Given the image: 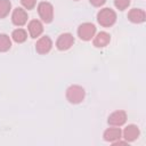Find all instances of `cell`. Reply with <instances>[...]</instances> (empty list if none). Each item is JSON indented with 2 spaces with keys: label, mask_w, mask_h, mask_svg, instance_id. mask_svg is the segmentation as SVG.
Masks as SVG:
<instances>
[{
  "label": "cell",
  "mask_w": 146,
  "mask_h": 146,
  "mask_svg": "<svg viewBox=\"0 0 146 146\" xmlns=\"http://www.w3.org/2000/svg\"><path fill=\"white\" fill-rule=\"evenodd\" d=\"M51 47H52V42H51V40H50L49 36H42V38H40L38 40L36 44H35L36 51L39 54H41V55L49 52L50 49H51Z\"/></svg>",
  "instance_id": "cell-7"
},
{
  "label": "cell",
  "mask_w": 146,
  "mask_h": 146,
  "mask_svg": "<svg viewBox=\"0 0 146 146\" xmlns=\"http://www.w3.org/2000/svg\"><path fill=\"white\" fill-rule=\"evenodd\" d=\"M73 43H74L73 35L70 33H64V34H60L58 36L57 42H56V47L59 50H67L73 46Z\"/></svg>",
  "instance_id": "cell-5"
},
{
  "label": "cell",
  "mask_w": 146,
  "mask_h": 146,
  "mask_svg": "<svg viewBox=\"0 0 146 146\" xmlns=\"http://www.w3.org/2000/svg\"><path fill=\"white\" fill-rule=\"evenodd\" d=\"M21 3L26 8V9H32L35 3H36V0H21Z\"/></svg>",
  "instance_id": "cell-18"
},
{
  "label": "cell",
  "mask_w": 146,
  "mask_h": 146,
  "mask_svg": "<svg viewBox=\"0 0 146 146\" xmlns=\"http://www.w3.org/2000/svg\"><path fill=\"white\" fill-rule=\"evenodd\" d=\"M11 47L10 38L7 34H0V52H5L9 50Z\"/></svg>",
  "instance_id": "cell-15"
},
{
  "label": "cell",
  "mask_w": 146,
  "mask_h": 146,
  "mask_svg": "<svg viewBox=\"0 0 146 146\" xmlns=\"http://www.w3.org/2000/svg\"><path fill=\"white\" fill-rule=\"evenodd\" d=\"M138 136H139V129L135 124H129L123 130V138L125 139V141H133L138 138Z\"/></svg>",
  "instance_id": "cell-9"
},
{
  "label": "cell",
  "mask_w": 146,
  "mask_h": 146,
  "mask_svg": "<svg viewBox=\"0 0 146 146\" xmlns=\"http://www.w3.org/2000/svg\"><path fill=\"white\" fill-rule=\"evenodd\" d=\"M111 41V36L108 33L106 32H99L95 39H94V46L97 47V48H103L105 46H107Z\"/></svg>",
  "instance_id": "cell-13"
},
{
  "label": "cell",
  "mask_w": 146,
  "mask_h": 146,
  "mask_svg": "<svg viewBox=\"0 0 146 146\" xmlns=\"http://www.w3.org/2000/svg\"><path fill=\"white\" fill-rule=\"evenodd\" d=\"M128 18L130 22L132 23H136V24H139V23H143L146 18V15H145V11L141 10V9H137V8H133L129 11L128 14Z\"/></svg>",
  "instance_id": "cell-10"
},
{
  "label": "cell",
  "mask_w": 146,
  "mask_h": 146,
  "mask_svg": "<svg viewBox=\"0 0 146 146\" xmlns=\"http://www.w3.org/2000/svg\"><path fill=\"white\" fill-rule=\"evenodd\" d=\"M97 21L102 26L110 27L116 21V14L111 8H104L97 14Z\"/></svg>",
  "instance_id": "cell-1"
},
{
  "label": "cell",
  "mask_w": 146,
  "mask_h": 146,
  "mask_svg": "<svg viewBox=\"0 0 146 146\" xmlns=\"http://www.w3.org/2000/svg\"><path fill=\"white\" fill-rule=\"evenodd\" d=\"M43 31V26L41 24L40 21L38 19H33L29 23V32H30V35L31 38H36L39 36Z\"/></svg>",
  "instance_id": "cell-12"
},
{
  "label": "cell",
  "mask_w": 146,
  "mask_h": 146,
  "mask_svg": "<svg viewBox=\"0 0 146 146\" xmlns=\"http://www.w3.org/2000/svg\"><path fill=\"white\" fill-rule=\"evenodd\" d=\"M11 21L17 26L24 25L26 23V21H27V14H26V11L24 9H22V8H16L14 10L13 15H11Z\"/></svg>",
  "instance_id": "cell-8"
},
{
  "label": "cell",
  "mask_w": 146,
  "mask_h": 146,
  "mask_svg": "<svg viewBox=\"0 0 146 146\" xmlns=\"http://www.w3.org/2000/svg\"><path fill=\"white\" fill-rule=\"evenodd\" d=\"M121 136H122V132H121L120 128H108L104 132V139L106 141H111V143L119 140L121 138Z\"/></svg>",
  "instance_id": "cell-11"
},
{
  "label": "cell",
  "mask_w": 146,
  "mask_h": 146,
  "mask_svg": "<svg viewBox=\"0 0 146 146\" xmlns=\"http://www.w3.org/2000/svg\"><path fill=\"white\" fill-rule=\"evenodd\" d=\"M11 8V3L9 0H0V18L6 17Z\"/></svg>",
  "instance_id": "cell-16"
},
{
  "label": "cell",
  "mask_w": 146,
  "mask_h": 146,
  "mask_svg": "<svg viewBox=\"0 0 146 146\" xmlns=\"http://www.w3.org/2000/svg\"><path fill=\"white\" fill-rule=\"evenodd\" d=\"M114 5L119 10H124L130 5V0H114Z\"/></svg>",
  "instance_id": "cell-17"
},
{
  "label": "cell",
  "mask_w": 146,
  "mask_h": 146,
  "mask_svg": "<svg viewBox=\"0 0 146 146\" xmlns=\"http://www.w3.org/2000/svg\"><path fill=\"white\" fill-rule=\"evenodd\" d=\"M96 33V27L91 23H83L78 29V35L83 41H89Z\"/></svg>",
  "instance_id": "cell-4"
},
{
  "label": "cell",
  "mask_w": 146,
  "mask_h": 146,
  "mask_svg": "<svg viewBox=\"0 0 146 146\" xmlns=\"http://www.w3.org/2000/svg\"><path fill=\"white\" fill-rule=\"evenodd\" d=\"M90 1V3L92 5V6H95V7H100V6H103L105 2H106V0H89Z\"/></svg>",
  "instance_id": "cell-19"
},
{
  "label": "cell",
  "mask_w": 146,
  "mask_h": 146,
  "mask_svg": "<svg viewBox=\"0 0 146 146\" xmlns=\"http://www.w3.org/2000/svg\"><path fill=\"white\" fill-rule=\"evenodd\" d=\"M108 124L114 127H121L127 121V114L124 111H115L108 116Z\"/></svg>",
  "instance_id": "cell-6"
},
{
  "label": "cell",
  "mask_w": 146,
  "mask_h": 146,
  "mask_svg": "<svg viewBox=\"0 0 146 146\" xmlns=\"http://www.w3.org/2000/svg\"><path fill=\"white\" fill-rule=\"evenodd\" d=\"M86 96V91L80 86H71L66 90V98L72 104H79L83 100Z\"/></svg>",
  "instance_id": "cell-2"
},
{
  "label": "cell",
  "mask_w": 146,
  "mask_h": 146,
  "mask_svg": "<svg viewBox=\"0 0 146 146\" xmlns=\"http://www.w3.org/2000/svg\"><path fill=\"white\" fill-rule=\"evenodd\" d=\"M38 13L40 18L44 22V23H50L54 18V8L52 5L49 2H40L38 6Z\"/></svg>",
  "instance_id": "cell-3"
},
{
  "label": "cell",
  "mask_w": 146,
  "mask_h": 146,
  "mask_svg": "<svg viewBox=\"0 0 146 146\" xmlns=\"http://www.w3.org/2000/svg\"><path fill=\"white\" fill-rule=\"evenodd\" d=\"M11 38H13V40H14L15 42L22 43V42H24V41L26 40L27 34H26V32H25L23 29H17V30H15V31L13 32Z\"/></svg>",
  "instance_id": "cell-14"
}]
</instances>
